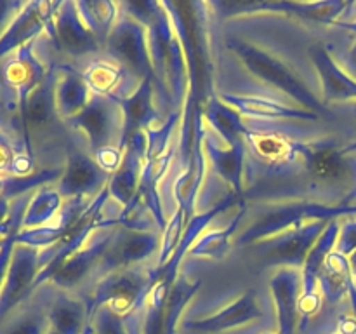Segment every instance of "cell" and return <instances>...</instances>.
Instances as JSON below:
<instances>
[{"label": "cell", "mask_w": 356, "mask_h": 334, "mask_svg": "<svg viewBox=\"0 0 356 334\" xmlns=\"http://www.w3.org/2000/svg\"><path fill=\"white\" fill-rule=\"evenodd\" d=\"M315 26L284 14L225 10L222 16H216L214 35L222 51L252 79L306 110L337 117L336 110L325 104L322 80L312 58L313 45L320 40Z\"/></svg>", "instance_id": "cell-1"}, {"label": "cell", "mask_w": 356, "mask_h": 334, "mask_svg": "<svg viewBox=\"0 0 356 334\" xmlns=\"http://www.w3.org/2000/svg\"><path fill=\"white\" fill-rule=\"evenodd\" d=\"M129 14L141 21L148 30L149 54L155 75V103L165 120L167 115L183 110L188 94V65L169 13L159 0L120 2Z\"/></svg>", "instance_id": "cell-2"}, {"label": "cell", "mask_w": 356, "mask_h": 334, "mask_svg": "<svg viewBox=\"0 0 356 334\" xmlns=\"http://www.w3.org/2000/svg\"><path fill=\"white\" fill-rule=\"evenodd\" d=\"M188 65V93L204 104L214 94V2L162 0Z\"/></svg>", "instance_id": "cell-3"}, {"label": "cell", "mask_w": 356, "mask_h": 334, "mask_svg": "<svg viewBox=\"0 0 356 334\" xmlns=\"http://www.w3.org/2000/svg\"><path fill=\"white\" fill-rule=\"evenodd\" d=\"M245 226L235 237V247H249L257 240L284 233L302 223L315 219H336L337 216L350 212L348 207L312 204V202H280V204H252L249 205Z\"/></svg>", "instance_id": "cell-4"}, {"label": "cell", "mask_w": 356, "mask_h": 334, "mask_svg": "<svg viewBox=\"0 0 356 334\" xmlns=\"http://www.w3.org/2000/svg\"><path fill=\"white\" fill-rule=\"evenodd\" d=\"M266 315L264 298L257 289L222 296L211 308L198 310L193 317H183L181 331L193 334H238L254 329Z\"/></svg>", "instance_id": "cell-5"}, {"label": "cell", "mask_w": 356, "mask_h": 334, "mask_svg": "<svg viewBox=\"0 0 356 334\" xmlns=\"http://www.w3.org/2000/svg\"><path fill=\"white\" fill-rule=\"evenodd\" d=\"M155 264L120 268L90 282L82 296L89 308V317L101 306H108L125 317L139 306L146 305L149 289L153 287Z\"/></svg>", "instance_id": "cell-6"}, {"label": "cell", "mask_w": 356, "mask_h": 334, "mask_svg": "<svg viewBox=\"0 0 356 334\" xmlns=\"http://www.w3.org/2000/svg\"><path fill=\"white\" fill-rule=\"evenodd\" d=\"M65 125L86 141V150L90 155L110 146L122 148L124 111L115 97L92 94L87 106L76 117L66 120Z\"/></svg>", "instance_id": "cell-7"}, {"label": "cell", "mask_w": 356, "mask_h": 334, "mask_svg": "<svg viewBox=\"0 0 356 334\" xmlns=\"http://www.w3.org/2000/svg\"><path fill=\"white\" fill-rule=\"evenodd\" d=\"M327 225H329V221H325V219L302 223V225L294 226V228L287 230L284 233L257 240V242H254L247 249L252 250L254 256L261 263L273 268V270L282 267L301 270L305 267V261L308 257L309 250L313 249V246L320 239Z\"/></svg>", "instance_id": "cell-8"}, {"label": "cell", "mask_w": 356, "mask_h": 334, "mask_svg": "<svg viewBox=\"0 0 356 334\" xmlns=\"http://www.w3.org/2000/svg\"><path fill=\"white\" fill-rule=\"evenodd\" d=\"M103 52L120 63L122 66H125L141 82L146 79H152L155 84L152 54H149L148 30L141 21L136 19L122 6L120 16H118L117 24L111 30L106 44H104Z\"/></svg>", "instance_id": "cell-9"}, {"label": "cell", "mask_w": 356, "mask_h": 334, "mask_svg": "<svg viewBox=\"0 0 356 334\" xmlns=\"http://www.w3.org/2000/svg\"><path fill=\"white\" fill-rule=\"evenodd\" d=\"M59 61L52 59L47 75L40 86L30 94L23 115L17 125V139L30 155L35 157L33 141L56 132V122H63L56 110V82H58ZM65 124V122H63Z\"/></svg>", "instance_id": "cell-10"}, {"label": "cell", "mask_w": 356, "mask_h": 334, "mask_svg": "<svg viewBox=\"0 0 356 334\" xmlns=\"http://www.w3.org/2000/svg\"><path fill=\"white\" fill-rule=\"evenodd\" d=\"M115 226H118L117 218H108L89 240L58 268L47 284L68 292H79L80 287H87L110 246Z\"/></svg>", "instance_id": "cell-11"}, {"label": "cell", "mask_w": 356, "mask_h": 334, "mask_svg": "<svg viewBox=\"0 0 356 334\" xmlns=\"http://www.w3.org/2000/svg\"><path fill=\"white\" fill-rule=\"evenodd\" d=\"M160 246H162L160 232H138V230L115 226L111 242L94 273L92 282L120 268L148 264L149 260H155L156 264Z\"/></svg>", "instance_id": "cell-12"}, {"label": "cell", "mask_w": 356, "mask_h": 334, "mask_svg": "<svg viewBox=\"0 0 356 334\" xmlns=\"http://www.w3.org/2000/svg\"><path fill=\"white\" fill-rule=\"evenodd\" d=\"M111 174L101 169L94 157L75 143L66 145L63 174L54 184L65 200L68 198H86L92 200L99 191L108 186Z\"/></svg>", "instance_id": "cell-13"}, {"label": "cell", "mask_w": 356, "mask_h": 334, "mask_svg": "<svg viewBox=\"0 0 356 334\" xmlns=\"http://www.w3.org/2000/svg\"><path fill=\"white\" fill-rule=\"evenodd\" d=\"M40 270V249L16 242L0 292V326L14 310L33 296V284Z\"/></svg>", "instance_id": "cell-14"}, {"label": "cell", "mask_w": 356, "mask_h": 334, "mask_svg": "<svg viewBox=\"0 0 356 334\" xmlns=\"http://www.w3.org/2000/svg\"><path fill=\"white\" fill-rule=\"evenodd\" d=\"M52 24H54V37L49 42H52L58 51L65 52L72 59L83 61L103 51L99 42L82 21L75 2L72 0L54 2Z\"/></svg>", "instance_id": "cell-15"}, {"label": "cell", "mask_w": 356, "mask_h": 334, "mask_svg": "<svg viewBox=\"0 0 356 334\" xmlns=\"http://www.w3.org/2000/svg\"><path fill=\"white\" fill-rule=\"evenodd\" d=\"M52 13H54V2L35 0V2L24 3L19 14L14 17L13 23L0 37V63L23 45L40 38L44 33L47 35L49 40H52L54 37Z\"/></svg>", "instance_id": "cell-16"}, {"label": "cell", "mask_w": 356, "mask_h": 334, "mask_svg": "<svg viewBox=\"0 0 356 334\" xmlns=\"http://www.w3.org/2000/svg\"><path fill=\"white\" fill-rule=\"evenodd\" d=\"M268 289L275 312V331L278 334H298L299 299L302 294L301 270L275 268L268 280Z\"/></svg>", "instance_id": "cell-17"}, {"label": "cell", "mask_w": 356, "mask_h": 334, "mask_svg": "<svg viewBox=\"0 0 356 334\" xmlns=\"http://www.w3.org/2000/svg\"><path fill=\"white\" fill-rule=\"evenodd\" d=\"M76 68L80 70L92 94L125 100L141 86L138 77L132 75L125 66L104 54L103 51L92 58L83 59L82 65Z\"/></svg>", "instance_id": "cell-18"}, {"label": "cell", "mask_w": 356, "mask_h": 334, "mask_svg": "<svg viewBox=\"0 0 356 334\" xmlns=\"http://www.w3.org/2000/svg\"><path fill=\"white\" fill-rule=\"evenodd\" d=\"M219 9L236 13V10H261V13H275L294 19L305 21L312 24H334L346 3L336 0H323V2H296V0H280V2H238V3H219Z\"/></svg>", "instance_id": "cell-19"}, {"label": "cell", "mask_w": 356, "mask_h": 334, "mask_svg": "<svg viewBox=\"0 0 356 334\" xmlns=\"http://www.w3.org/2000/svg\"><path fill=\"white\" fill-rule=\"evenodd\" d=\"M204 152L207 167L214 176H218L226 186L232 188L236 195L243 197V166H245V146H229L209 129L205 124Z\"/></svg>", "instance_id": "cell-20"}, {"label": "cell", "mask_w": 356, "mask_h": 334, "mask_svg": "<svg viewBox=\"0 0 356 334\" xmlns=\"http://www.w3.org/2000/svg\"><path fill=\"white\" fill-rule=\"evenodd\" d=\"M146 134L138 132L124 148V159L120 167L111 174L108 181L110 200L124 209L136 198L141 183L143 167H145Z\"/></svg>", "instance_id": "cell-21"}, {"label": "cell", "mask_w": 356, "mask_h": 334, "mask_svg": "<svg viewBox=\"0 0 356 334\" xmlns=\"http://www.w3.org/2000/svg\"><path fill=\"white\" fill-rule=\"evenodd\" d=\"M153 80H143L141 86L134 90L125 100H118L122 111H124V136H122V150L127 146L132 136L138 132H145L146 129L155 127L162 124L163 118L159 113V108L155 103V89H153Z\"/></svg>", "instance_id": "cell-22"}, {"label": "cell", "mask_w": 356, "mask_h": 334, "mask_svg": "<svg viewBox=\"0 0 356 334\" xmlns=\"http://www.w3.org/2000/svg\"><path fill=\"white\" fill-rule=\"evenodd\" d=\"M47 319L49 327L59 334H82L90 324L86 299L79 292L61 291L56 287H52L51 294H47Z\"/></svg>", "instance_id": "cell-23"}, {"label": "cell", "mask_w": 356, "mask_h": 334, "mask_svg": "<svg viewBox=\"0 0 356 334\" xmlns=\"http://www.w3.org/2000/svg\"><path fill=\"white\" fill-rule=\"evenodd\" d=\"M90 200H86V198H68L47 225L31 230H19V233L16 235V242L37 247L40 250L54 246L75 225V221L82 216Z\"/></svg>", "instance_id": "cell-24"}, {"label": "cell", "mask_w": 356, "mask_h": 334, "mask_svg": "<svg viewBox=\"0 0 356 334\" xmlns=\"http://www.w3.org/2000/svg\"><path fill=\"white\" fill-rule=\"evenodd\" d=\"M247 212H249V207H247L245 202L240 200L238 209H236L233 219L228 221V225L221 226V228L205 230V232L198 237L197 242L191 246V249L188 250L186 257L211 261L222 260V257L226 256V253L232 249L233 244H235V237L238 235L243 223H245Z\"/></svg>", "instance_id": "cell-25"}, {"label": "cell", "mask_w": 356, "mask_h": 334, "mask_svg": "<svg viewBox=\"0 0 356 334\" xmlns=\"http://www.w3.org/2000/svg\"><path fill=\"white\" fill-rule=\"evenodd\" d=\"M89 86L82 73L73 63H59L58 82H56V110L63 122L76 117L89 103Z\"/></svg>", "instance_id": "cell-26"}, {"label": "cell", "mask_w": 356, "mask_h": 334, "mask_svg": "<svg viewBox=\"0 0 356 334\" xmlns=\"http://www.w3.org/2000/svg\"><path fill=\"white\" fill-rule=\"evenodd\" d=\"M202 113L209 129L214 131L226 145H242L243 134H245V120L235 108L219 100L218 94L214 93L202 104Z\"/></svg>", "instance_id": "cell-27"}, {"label": "cell", "mask_w": 356, "mask_h": 334, "mask_svg": "<svg viewBox=\"0 0 356 334\" xmlns=\"http://www.w3.org/2000/svg\"><path fill=\"white\" fill-rule=\"evenodd\" d=\"M35 292V303L21 305L0 326V334H45L49 331L47 294Z\"/></svg>", "instance_id": "cell-28"}, {"label": "cell", "mask_w": 356, "mask_h": 334, "mask_svg": "<svg viewBox=\"0 0 356 334\" xmlns=\"http://www.w3.org/2000/svg\"><path fill=\"white\" fill-rule=\"evenodd\" d=\"M76 10L89 28L90 33L99 42L101 49L106 44L111 30L120 16V2L113 0H76Z\"/></svg>", "instance_id": "cell-29"}, {"label": "cell", "mask_w": 356, "mask_h": 334, "mask_svg": "<svg viewBox=\"0 0 356 334\" xmlns=\"http://www.w3.org/2000/svg\"><path fill=\"white\" fill-rule=\"evenodd\" d=\"M63 204H65V198L61 197V193L52 184L35 190L23 214L21 230H31L47 225L58 214Z\"/></svg>", "instance_id": "cell-30"}, {"label": "cell", "mask_w": 356, "mask_h": 334, "mask_svg": "<svg viewBox=\"0 0 356 334\" xmlns=\"http://www.w3.org/2000/svg\"><path fill=\"white\" fill-rule=\"evenodd\" d=\"M348 264L350 263L343 254L336 253V250L329 254L318 278V291L325 301L337 303L346 294L348 287H350Z\"/></svg>", "instance_id": "cell-31"}, {"label": "cell", "mask_w": 356, "mask_h": 334, "mask_svg": "<svg viewBox=\"0 0 356 334\" xmlns=\"http://www.w3.org/2000/svg\"><path fill=\"white\" fill-rule=\"evenodd\" d=\"M94 334H127L125 319L108 306H101L90 317Z\"/></svg>", "instance_id": "cell-32"}, {"label": "cell", "mask_w": 356, "mask_h": 334, "mask_svg": "<svg viewBox=\"0 0 356 334\" xmlns=\"http://www.w3.org/2000/svg\"><path fill=\"white\" fill-rule=\"evenodd\" d=\"M26 150L16 141V139L9 138L6 132L0 131V173L2 174H13V167L16 164L17 157L24 153ZM28 153V152H26Z\"/></svg>", "instance_id": "cell-33"}, {"label": "cell", "mask_w": 356, "mask_h": 334, "mask_svg": "<svg viewBox=\"0 0 356 334\" xmlns=\"http://www.w3.org/2000/svg\"><path fill=\"white\" fill-rule=\"evenodd\" d=\"M92 157L101 169L106 170L108 174H113L115 170L120 167L122 159H124V150L118 148V146H110V148L99 150V152Z\"/></svg>", "instance_id": "cell-34"}, {"label": "cell", "mask_w": 356, "mask_h": 334, "mask_svg": "<svg viewBox=\"0 0 356 334\" xmlns=\"http://www.w3.org/2000/svg\"><path fill=\"white\" fill-rule=\"evenodd\" d=\"M356 249V223H346V225H339V233H337L336 242V253L339 254H351Z\"/></svg>", "instance_id": "cell-35"}, {"label": "cell", "mask_w": 356, "mask_h": 334, "mask_svg": "<svg viewBox=\"0 0 356 334\" xmlns=\"http://www.w3.org/2000/svg\"><path fill=\"white\" fill-rule=\"evenodd\" d=\"M17 233L19 232H13L10 235H7L6 239H3L2 249H0V292H2L3 282H6L7 270H9V264H10V257H13L14 246H16Z\"/></svg>", "instance_id": "cell-36"}, {"label": "cell", "mask_w": 356, "mask_h": 334, "mask_svg": "<svg viewBox=\"0 0 356 334\" xmlns=\"http://www.w3.org/2000/svg\"><path fill=\"white\" fill-rule=\"evenodd\" d=\"M26 2H19V0H0V37L3 35V31L9 28V24L13 23L14 17L19 14V10L23 9Z\"/></svg>", "instance_id": "cell-37"}, {"label": "cell", "mask_w": 356, "mask_h": 334, "mask_svg": "<svg viewBox=\"0 0 356 334\" xmlns=\"http://www.w3.org/2000/svg\"><path fill=\"white\" fill-rule=\"evenodd\" d=\"M3 97H6V77H3V61L0 63V110L3 106Z\"/></svg>", "instance_id": "cell-38"}, {"label": "cell", "mask_w": 356, "mask_h": 334, "mask_svg": "<svg viewBox=\"0 0 356 334\" xmlns=\"http://www.w3.org/2000/svg\"><path fill=\"white\" fill-rule=\"evenodd\" d=\"M82 334H94V331H92V324H89V326L86 327V331H83Z\"/></svg>", "instance_id": "cell-39"}, {"label": "cell", "mask_w": 356, "mask_h": 334, "mask_svg": "<svg viewBox=\"0 0 356 334\" xmlns=\"http://www.w3.org/2000/svg\"><path fill=\"white\" fill-rule=\"evenodd\" d=\"M257 334H278L277 331H271V329H264V331H259Z\"/></svg>", "instance_id": "cell-40"}, {"label": "cell", "mask_w": 356, "mask_h": 334, "mask_svg": "<svg viewBox=\"0 0 356 334\" xmlns=\"http://www.w3.org/2000/svg\"><path fill=\"white\" fill-rule=\"evenodd\" d=\"M45 334H59V333H56L54 329H51V327H49V331H47V333H45Z\"/></svg>", "instance_id": "cell-41"}, {"label": "cell", "mask_w": 356, "mask_h": 334, "mask_svg": "<svg viewBox=\"0 0 356 334\" xmlns=\"http://www.w3.org/2000/svg\"><path fill=\"white\" fill-rule=\"evenodd\" d=\"M2 244H3V239H0V249H2Z\"/></svg>", "instance_id": "cell-42"}]
</instances>
